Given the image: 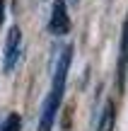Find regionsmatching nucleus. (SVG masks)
I'll return each instance as SVG.
<instances>
[{
  "label": "nucleus",
  "instance_id": "1",
  "mask_svg": "<svg viewBox=\"0 0 128 131\" xmlns=\"http://www.w3.org/2000/svg\"><path fill=\"white\" fill-rule=\"evenodd\" d=\"M70 61H73V49L68 46V49H63L61 58H58L56 73H53V83H51V92H48V100L44 104L39 131H51V126H53V119H56L58 109H61L63 92H65V80H68V70H70Z\"/></svg>",
  "mask_w": 128,
  "mask_h": 131
},
{
  "label": "nucleus",
  "instance_id": "2",
  "mask_svg": "<svg viewBox=\"0 0 128 131\" xmlns=\"http://www.w3.org/2000/svg\"><path fill=\"white\" fill-rule=\"evenodd\" d=\"M48 29H51V34H56V37H63V34L70 32V15H68L65 0H53L51 19H48Z\"/></svg>",
  "mask_w": 128,
  "mask_h": 131
},
{
  "label": "nucleus",
  "instance_id": "3",
  "mask_svg": "<svg viewBox=\"0 0 128 131\" xmlns=\"http://www.w3.org/2000/svg\"><path fill=\"white\" fill-rule=\"evenodd\" d=\"M19 53H22V32H19V27H12L7 34V41H5V58H3L5 73H10L17 66Z\"/></svg>",
  "mask_w": 128,
  "mask_h": 131
},
{
  "label": "nucleus",
  "instance_id": "4",
  "mask_svg": "<svg viewBox=\"0 0 128 131\" xmlns=\"http://www.w3.org/2000/svg\"><path fill=\"white\" fill-rule=\"evenodd\" d=\"M119 90L123 92L126 88V75H128V17L123 22V29H121V44H119Z\"/></svg>",
  "mask_w": 128,
  "mask_h": 131
},
{
  "label": "nucleus",
  "instance_id": "5",
  "mask_svg": "<svg viewBox=\"0 0 128 131\" xmlns=\"http://www.w3.org/2000/svg\"><path fill=\"white\" fill-rule=\"evenodd\" d=\"M116 122V112H114V102H106L104 109H102V119H99V126L97 131H111Z\"/></svg>",
  "mask_w": 128,
  "mask_h": 131
},
{
  "label": "nucleus",
  "instance_id": "6",
  "mask_svg": "<svg viewBox=\"0 0 128 131\" xmlns=\"http://www.w3.org/2000/svg\"><path fill=\"white\" fill-rule=\"evenodd\" d=\"M19 129H22V117H19L17 112L7 114V117H5V122L0 124V131H19Z\"/></svg>",
  "mask_w": 128,
  "mask_h": 131
},
{
  "label": "nucleus",
  "instance_id": "7",
  "mask_svg": "<svg viewBox=\"0 0 128 131\" xmlns=\"http://www.w3.org/2000/svg\"><path fill=\"white\" fill-rule=\"evenodd\" d=\"M5 19V0H0V24H3Z\"/></svg>",
  "mask_w": 128,
  "mask_h": 131
}]
</instances>
